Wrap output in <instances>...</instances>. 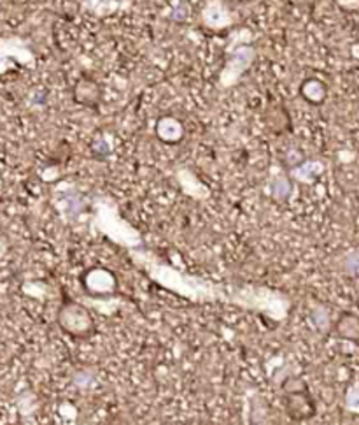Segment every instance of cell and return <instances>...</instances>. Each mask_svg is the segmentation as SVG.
Listing matches in <instances>:
<instances>
[{"instance_id": "obj_4", "label": "cell", "mask_w": 359, "mask_h": 425, "mask_svg": "<svg viewBox=\"0 0 359 425\" xmlns=\"http://www.w3.org/2000/svg\"><path fill=\"white\" fill-rule=\"evenodd\" d=\"M293 387L284 385V399H286L287 415L296 422L307 420L314 415V402L308 395L307 387L301 381H291Z\"/></svg>"}, {"instance_id": "obj_16", "label": "cell", "mask_w": 359, "mask_h": 425, "mask_svg": "<svg viewBox=\"0 0 359 425\" xmlns=\"http://www.w3.org/2000/svg\"><path fill=\"white\" fill-rule=\"evenodd\" d=\"M18 2H23V0H18Z\"/></svg>"}, {"instance_id": "obj_11", "label": "cell", "mask_w": 359, "mask_h": 425, "mask_svg": "<svg viewBox=\"0 0 359 425\" xmlns=\"http://www.w3.org/2000/svg\"><path fill=\"white\" fill-rule=\"evenodd\" d=\"M337 331H339V334L342 336V338H359V318L351 313H344L342 317H340L339 324H337Z\"/></svg>"}, {"instance_id": "obj_10", "label": "cell", "mask_w": 359, "mask_h": 425, "mask_svg": "<svg viewBox=\"0 0 359 425\" xmlns=\"http://www.w3.org/2000/svg\"><path fill=\"white\" fill-rule=\"evenodd\" d=\"M121 6H123L121 0H83V2H81L83 11H86L91 16L97 18L112 16L115 13H118Z\"/></svg>"}, {"instance_id": "obj_9", "label": "cell", "mask_w": 359, "mask_h": 425, "mask_svg": "<svg viewBox=\"0 0 359 425\" xmlns=\"http://www.w3.org/2000/svg\"><path fill=\"white\" fill-rule=\"evenodd\" d=\"M300 94L308 104L319 106L325 102L326 95H328V88H326V84L322 83L321 80H318V77H308V80H305L303 83H301Z\"/></svg>"}, {"instance_id": "obj_7", "label": "cell", "mask_w": 359, "mask_h": 425, "mask_svg": "<svg viewBox=\"0 0 359 425\" xmlns=\"http://www.w3.org/2000/svg\"><path fill=\"white\" fill-rule=\"evenodd\" d=\"M74 99L77 104L86 106V108H97L100 102V87L97 81L90 77H81L74 87Z\"/></svg>"}, {"instance_id": "obj_12", "label": "cell", "mask_w": 359, "mask_h": 425, "mask_svg": "<svg viewBox=\"0 0 359 425\" xmlns=\"http://www.w3.org/2000/svg\"><path fill=\"white\" fill-rule=\"evenodd\" d=\"M191 6L190 0H172V7L167 13V16L174 21H186L190 18Z\"/></svg>"}, {"instance_id": "obj_8", "label": "cell", "mask_w": 359, "mask_h": 425, "mask_svg": "<svg viewBox=\"0 0 359 425\" xmlns=\"http://www.w3.org/2000/svg\"><path fill=\"white\" fill-rule=\"evenodd\" d=\"M156 136L163 141V143L176 144L184 137V125L174 116H163L156 123Z\"/></svg>"}, {"instance_id": "obj_6", "label": "cell", "mask_w": 359, "mask_h": 425, "mask_svg": "<svg viewBox=\"0 0 359 425\" xmlns=\"http://www.w3.org/2000/svg\"><path fill=\"white\" fill-rule=\"evenodd\" d=\"M83 283L88 288V292H91L93 296H105V293L115 292L116 286H118L115 274L102 267H95L88 271L84 274Z\"/></svg>"}, {"instance_id": "obj_2", "label": "cell", "mask_w": 359, "mask_h": 425, "mask_svg": "<svg viewBox=\"0 0 359 425\" xmlns=\"http://www.w3.org/2000/svg\"><path fill=\"white\" fill-rule=\"evenodd\" d=\"M256 58V49L247 42H239L228 53V60L221 72V84L225 88L233 87L240 80L242 74L252 65Z\"/></svg>"}, {"instance_id": "obj_13", "label": "cell", "mask_w": 359, "mask_h": 425, "mask_svg": "<svg viewBox=\"0 0 359 425\" xmlns=\"http://www.w3.org/2000/svg\"><path fill=\"white\" fill-rule=\"evenodd\" d=\"M335 4L346 11H358L359 9V0H335Z\"/></svg>"}, {"instance_id": "obj_1", "label": "cell", "mask_w": 359, "mask_h": 425, "mask_svg": "<svg viewBox=\"0 0 359 425\" xmlns=\"http://www.w3.org/2000/svg\"><path fill=\"white\" fill-rule=\"evenodd\" d=\"M16 65L34 67V49L30 48V42L20 35H4L0 37V76L13 70Z\"/></svg>"}, {"instance_id": "obj_5", "label": "cell", "mask_w": 359, "mask_h": 425, "mask_svg": "<svg viewBox=\"0 0 359 425\" xmlns=\"http://www.w3.org/2000/svg\"><path fill=\"white\" fill-rule=\"evenodd\" d=\"M202 23L212 30H223L228 28L233 23L232 11H230L228 4L225 0H209L204 7H202Z\"/></svg>"}, {"instance_id": "obj_14", "label": "cell", "mask_w": 359, "mask_h": 425, "mask_svg": "<svg viewBox=\"0 0 359 425\" xmlns=\"http://www.w3.org/2000/svg\"><path fill=\"white\" fill-rule=\"evenodd\" d=\"M7 248H9V244H7V239L4 236H0V258H2L4 255L7 253Z\"/></svg>"}, {"instance_id": "obj_15", "label": "cell", "mask_w": 359, "mask_h": 425, "mask_svg": "<svg viewBox=\"0 0 359 425\" xmlns=\"http://www.w3.org/2000/svg\"><path fill=\"white\" fill-rule=\"evenodd\" d=\"M190 2H197V0H190Z\"/></svg>"}, {"instance_id": "obj_3", "label": "cell", "mask_w": 359, "mask_h": 425, "mask_svg": "<svg viewBox=\"0 0 359 425\" xmlns=\"http://www.w3.org/2000/svg\"><path fill=\"white\" fill-rule=\"evenodd\" d=\"M58 325L67 334L79 338V336L88 334L93 329V320H91L90 313L81 304L69 300V303H65L60 307Z\"/></svg>"}]
</instances>
